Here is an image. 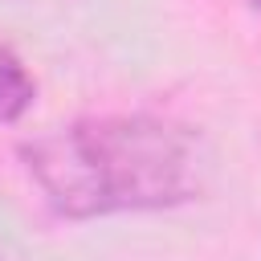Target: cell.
Here are the masks:
<instances>
[{"label":"cell","instance_id":"1","mask_svg":"<svg viewBox=\"0 0 261 261\" xmlns=\"http://www.w3.org/2000/svg\"><path fill=\"white\" fill-rule=\"evenodd\" d=\"M45 200L69 220L155 212L196 200L212 179L208 143L159 114H94L20 147Z\"/></svg>","mask_w":261,"mask_h":261},{"label":"cell","instance_id":"2","mask_svg":"<svg viewBox=\"0 0 261 261\" xmlns=\"http://www.w3.org/2000/svg\"><path fill=\"white\" fill-rule=\"evenodd\" d=\"M33 98H37V82L29 77V69L20 65V57L0 45V122L24 118V110L33 106Z\"/></svg>","mask_w":261,"mask_h":261},{"label":"cell","instance_id":"3","mask_svg":"<svg viewBox=\"0 0 261 261\" xmlns=\"http://www.w3.org/2000/svg\"><path fill=\"white\" fill-rule=\"evenodd\" d=\"M0 261H29V257H24V249H20L8 232H0Z\"/></svg>","mask_w":261,"mask_h":261},{"label":"cell","instance_id":"4","mask_svg":"<svg viewBox=\"0 0 261 261\" xmlns=\"http://www.w3.org/2000/svg\"><path fill=\"white\" fill-rule=\"evenodd\" d=\"M253 4H257V8H261V0H253Z\"/></svg>","mask_w":261,"mask_h":261}]
</instances>
